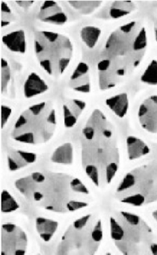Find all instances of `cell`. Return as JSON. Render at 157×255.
Listing matches in <instances>:
<instances>
[{
  "mask_svg": "<svg viewBox=\"0 0 157 255\" xmlns=\"http://www.w3.org/2000/svg\"><path fill=\"white\" fill-rule=\"evenodd\" d=\"M68 3L76 11L84 15L92 14L100 8L102 1H70Z\"/></svg>",
  "mask_w": 157,
  "mask_h": 255,
  "instance_id": "cell-24",
  "label": "cell"
},
{
  "mask_svg": "<svg viewBox=\"0 0 157 255\" xmlns=\"http://www.w3.org/2000/svg\"><path fill=\"white\" fill-rule=\"evenodd\" d=\"M15 186L16 189L27 198H33V195L37 190L38 183L33 180L31 175H29L16 180Z\"/></svg>",
  "mask_w": 157,
  "mask_h": 255,
  "instance_id": "cell-23",
  "label": "cell"
},
{
  "mask_svg": "<svg viewBox=\"0 0 157 255\" xmlns=\"http://www.w3.org/2000/svg\"><path fill=\"white\" fill-rule=\"evenodd\" d=\"M19 208V204L9 192L4 190L1 194V210L2 213H11Z\"/></svg>",
  "mask_w": 157,
  "mask_h": 255,
  "instance_id": "cell-26",
  "label": "cell"
},
{
  "mask_svg": "<svg viewBox=\"0 0 157 255\" xmlns=\"http://www.w3.org/2000/svg\"><path fill=\"white\" fill-rule=\"evenodd\" d=\"M142 83L151 86L157 85V61L153 60L141 77Z\"/></svg>",
  "mask_w": 157,
  "mask_h": 255,
  "instance_id": "cell-25",
  "label": "cell"
},
{
  "mask_svg": "<svg viewBox=\"0 0 157 255\" xmlns=\"http://www.w3.org/2000/svg\"><path fill=\"white\" fill-rule=\"evenodd\" d=\"M56 125L52 102L34 104L19 116L12 129L11 138L24 144H43L52 138Z\"/></svg>",
  "mask_w": 157,
  "mask_h": 255,
  "instance_id": "cell-3",
  "label": "cell"
},
{
  "mask_svg": "<svg viewBox=\"0 0 157 255\" xmlns=\"http://www.w3.org/2000/svg\"><path fill=\"white\" fill-rule=\"evenodd\" d=\"M33 180L37 183H42L46 180V176L40 172H34L31 174Z\"/></svg>",
  "mask_w": 157,
  "mask_h": 255,
  "instance_id": "cell-32",
  "label": "cell"
},
{
  "mask_svg": "<svg viewBox=\"0 0 157 255\" xmlns=\"http://www.w3.org/2000/svg\"><path fill=\"white\" fill-rule=\"evenodd\" d=\"M120 153L113 125L95 110L82 129V164L95 186L109 184L119 168Z\"/></svg>",
  "mask_w": 157,
  "mask_h": 255,
  "instance_id": "cell-1",
  "label": "cell"
},
{
  "mask_svg": "<svg viewBox=\"0 0 157 255\" xmlns=\"http://www.w3.org/2000/svg\"><path fill=\"white\" fill-rule=\"evenodd\" d=\"M86 107V104L80 100H68L63 105L64 126L71 128L76 125L79 116Z\"/></svg>",
  "mask_w": 157,
  "mask_h": 255,
  "instance_id": "cell-13",
  "label": "cell"
},
{
  "mask_svg": "<svg viewBox=\"0 0 157 255\" xmlns=\"http://www.w3.org/2000/svg\"><path fill=\"white\" fill-rule=\"evenodd\" d=\"M115 219L122 228L115 246L124 255H157V241L153 230L137 215L121 212Z\"/></svg>",
  "mask_w": 157,
  "mask_h": 255,
  "instance_id": "cell-5",
  "label": "cell"
},
{
  "mask_svg": "<svg viewBox=\"0 0 157 255\" xmlns=\"http://www.w3.org/2000/svg\"><path fill=\"white\" fill-rule=\"evenodd\" d=\"M148 45L145 27L133 21L111 33L105 45V59L110 61L118 75L125 80L142 62Z\"/></svg>",
  "mask_w": 157,
  "mask_h": 255,
  "instance_id": "cell-2",
  "label": "cell"
},
{
  "mask_svg": "<svg viewBox=\"0 0 157 255\" xmlns=\"http://www.w3.org/2000/svg\"><path fill=\"white\" fill-rule=\"evenodd\" d=\"M11 109L7 106L2 105L1 107V127L4 128V125L7 124L10 115H11Z\"/></svg>",
  "mask_w": 157,
  "mask_h": 255,
  "instance_id": "cell-31",
  "label": "cell"
},
{
  "mask_svg": "<svg viewBox=\"0 0 157 255\" xmlns=\"http://www.w3.org/2000/svg\"><path fill=\"white\" fill-rule=\"evenodd\" d=\"M36 228L42 240L49 242L58 228V222L46 218L36 219Z\"/></svg>",
  "mask_w": 157,
  "mask_h": 255,
  "instance_id": "cell-19",
  "label": "cell"
},
{
  "mask_svg": "<svg viewBox=\"0 0 157 255\" xmlns=\"http://www.w3.org/2000/svg\"><path fill=\"white\" fill-rule=\"evenodd\" d=\"M48 89L49 87L46 82L36 73L32 72L28 75L24 83V96L25 98H34L47 92Z\"/></svg>",
  "mask_w": 157,
  "mask_h": 255,
  "instance_id": "cell-14",
  "label": "cell"
},
{
  "mask_svg": "<svg viewBox=\"0 0 157 255\" xmlns=\"http://www.w3.org/2000/svg\"><path fill=\"white\" fill-rule=\"evenodd\" d=\"M100 219H90L81 229L73 225L66 231L58 247L56 255H94L103 240Z\"/></svg>",
  "mask_w": 157,
  "mask_h": 255,
  "instance_id": "cell-7",
  "label": "cell"
},
{
  "mask_svg": "<svg viewBox=\"0 0 157 255\" xmlns=\"http://www.w3.org/2000/svg\"><path fill=\"white\" fill-rule=\"evenodd\" d=\"M100 35H101V30L100 28L95 27V26H85L82 28L80 32L81 39L90 49L95 47Z\"/></svg>",
  "mask_w": 157,
  "mask_h": 255,
  "instance_id": "cell-22",
  "label": "cell"
},
{
  "mask_svg": "<svg viewBox=\"0 0 157 255\" xmlns=\"http://www.w3.org/2000/svg\"><path fill=\"white\" fill-rule=\"evenodd\" d=\"M88 202L82 201H71L67 203V210L70 212L76 211L80 209L88 207Z\"/></svg>",
  "mask_w": 157,
  "mask_h": 255,
  "instance_id": "cell-30",
  "label": "cell"
},
{
  "mask_svg": "<svg viewBox=\"0 0 157 255\" xmlns=\"http://www.w3.org/2000/svg\"><path fill=\"white\" fill-rule=\"evenodd\" d=\"M27 248L25 233L14 224L1 227V255H25Z\"/></svg>",
  "mask_w": 157,
  "mask_h": 255,
  "instance_id": "cell-8",
  "label": "cell"
},
{
  "mask_svg": "<svg viewBox=\"0 0 157 255\" xmlns=\"http://www.w3.org/2000/svg\"><path fill=\"white\" fill-rule=\"evenodd\" d=\"M2 43L10 51L24 54L26 50V40L23 30L10 32L2 37Z\"/></svg>",
  "mask_w": 157,
  "mask_h": 255,
  "instance_id": "cell-15",
  "label": "cell"
},
{
  "mask_svg": "<svg viewBox=\"0 0 157 255\" xmlns=\"http://www.w3.org/2000/svg\"><path fill=\"white\" fill-rule=\"evenodd\" d=\"M154 32H155L156 41H157V20L154 25Z\"/></svg>",
  "mask_w": 157,
  "mask_h": 255,
  "instance_id": "cell-34",
  "label": "cell"
},
{
  "mask_svg": "<svg viewBox=\"0 0 157 255\" xmlns=\"http://www.w3.org/2000/svg\"><path fill=\"white\" fill-rule=\"evenodd\" d=\"M121 202L141 207L157 201V160L126 174L117 189Z\"/></svg>",
  "mask_w": 157,
  "mask_h": 255,
  "instance_id": "cell-6",
  "label": "cell"
},
{
  "mask_svg": "<svg viewBox=\"0 0 157 255\" xmlns=\"http://www.w3.org/2000/svg\"><path fill=\"white\" fill-rule=\"evenodd\" d=\"M153 216H154V219H155V220L157 222V210L153 213Z\"/></svg>",
  "mask_w": 157,
  "mask_h": 255,
  "instance_id": "cell-35",
  "label": "cell"
},
{
  "mask_svg": "<svg viewBox=\"0 0 157 255\" xmlns=\"http://www.w3.org/2000/svg\"><path fill=\"white\" fill-rule=\"evenodd\" d=\"M127 153L130 160L139 159L150 153V148L145 141L137 137L129 136L127 139Z\"/></svg>",
  "mask_w": 157,
  "mask_h": 255,
  "instance_id": "cell-17",
  "label": "cell"
},
{
  "mask_svg": "<svg viewBox=\"0 0 157 255\" xmlns=\"http://www.w3.org/2000/svg\"><path fill=\"white\" fill-rule=\"evenodd\" d=\"M69 86L75 92L81 93L91 92L89 67L86 63L80 62L77 65L69 80Z\"/></svg>",
  "mask_w": 157,
  "mask_h": 255,
  "instance_id": "cell-12",
  "label": "cell"
},
{
  "mask_svg": "<svg viewBox=\"0 0 157 255\" xmlns=\"http://www.w3.org/2000/svg\"><path fill=\"white\" fill-rule=\"evenodd\" d=\"M107 107L118 117L124 118L129 110V99L127 94L122 93L108 98L106 101Z\"/></svg>",
  "mask_w": 157,
  "mask_h": 255,
  "instance_id": "cell-18",
  "label": "cell"
},
{
  "mask_svg": "<svg viewBox=\"0 0 157 255\" xmlns=\"http://www.w3.org/2000/svg\"><path fill=\"white\" fill-rule=\"evenodd\" d=\"M37 159L35 153L22 150H13L7 156V163L10 171H16L27 166L28 164L34 163Z\"/></svg>",
  "mask_w": 157,
  "mask_h": 255,
  "instance_id": "cell-16",
  "label": "cell"
},
{
  "mask_svg": "<svg viewBox=\"0 0 157 255\" xmlns=\"http://www.w3.org/2000/svg\"><path fill=\"white\" fill-rule=\"evenodd\" d=\"M38 19L44 23L63 25L67 21V16L57 2L45 1L40 6Z\"/></svg>",
  "mask_w": 157,
  "mask_h": 255,
  "instance_id": "cell-11",
  "label": "cell"
},
{
  "mask_svg": "<svg viewBox=\"0 0 157 255\" xmlns=\"http://www.w3.org/2000/svg\"><path fill=\"white\" fill-rule=\"evenodd\" d=\"M99 71V86L100 90L106 91L123 83V80L115 68L110 65V61L103 59L97 65Z\"/></svg>",
  "mask_w": 157,
  "mask_h": 255,
  "instance_id": "cell-10",
  "label": "cell"
},
{
  "mask_svg": "<svg viewBox=\"0 0 157 255\" xmlns=\"http://www.w3.org/2000/svg\"><path fill=\"white\" fill-rule=\"evenodd\" d=\"M70 188L73 192L81 195H89V191L79 179L73 178L70 181Z\"/></svg>",
  "mask_w": 157,
  "mask_h": 255,
  "instance_id": "cell-29",
  "label": "cell"
},
{
  "mask_svg": "<svg viewBox=\"0 0 157 255\" xmlns=\"http://www.w3.org/2000/svg\"><path fill=\"white\" fill-rule=\"evenodd\" d=\"M139 123L151 133H157V95L147 98L138 112Z\"/></svg>",
  "mask_w": 157,
  "mask_h": 255,
  "instance_id": "cell-9",
  "label": "cell"
},
{
  "mask_svg": "<svg viewBox=\"0 0 157 255\" xmlns=\"http://www.w3.org/2000/svg\"><path fill=\"white\" fill-rule=\"evenodd\" d=\"M34 2L33 1H16V3L18 4L19 7H22V8H25V9H27V8L31 7L34 4Z\"/></svg>",
  "mask_w": 157,
  "mask_h": 255,
  "instance_id": "cell-33",
  "label": "cell"
},
{
  "mask_svg": "<svg viewBox=\"0 0 157 255\" xmlns=\"http://www.w3.org/2000/svg\"><path fill=\"white\" fill-rule=\"evenodd\" d=\"M1 26L4 27L9 25L13 19L11 10L9 8L8 5L6 2H1Z\"/></svg>",
  "mask_w": 157,
  "mask_h": 255,
  "instance_id": "cell-28",
  "label": "cell"
},
{
  "mask_svg": "<svg viewBox=\"0 0 157 255\" xmlns=\"http://www.w3.org/2000/svg\"><path fill=\"white\" fill-rule=\"evenodd\" d=\"M136 8V4L131 1H115L111 5L109 14L113 19H120L131 14Z\"/></svg>",
  "mask_w": 157,
  "mask_h": 255,
  "instance_id": "cell-20",
  "label": "cell"
},
{
  "mask_svg": "<svg viewBox=\"0 0 157 255\" xmlns=\"http://www.w3.org/2000/svg\"><path fill=\"white\" fill-rule=\"evenodd\" d=\"M106 255H112V254L110 253H107Z\"/></svg>",
  "mask_w": 157,
  "mask_h": 255,
  "instance_id": "cell-36",
  "label": "cell"
},
{
  "mask_svg": "<svg viewBox=\"0 0 157 255\" xmlns=\"http://www.w3.org/2000/svg\"><path fill=\"white\" fill-rule=\"evenodd\" d=\"M10 79V67L4 59H1V90L4 94L7 90Z\"/></svg>",
  "mask_w": 157,
  "mask_h": 255,
  "instance_id": "cell-27",
  "label": "cell"
},
{
  "mask_svg": "<svg viewBox=\"0 0 157 255\" xmlns=\"http://www.w3.org/2000/svg\"><path fill=\"white\" fill-rule=\"evenodd\" d=\"M34 52L40 67L51 77L64 74L70 65L73 47L68 37L48 31L34 32Z\"/></svg>",
  "mask_w": 157,
  "mask_h": 255,
  "instance_id": "cell-4",
  "label": "cell"
},
{
  "mask_svg": "<svg viewBox=\"0 0 157 255\" xmlns=\"http://www.w3.org/2000/svg\"><path fill=\"white\" fill-rule=\"evenodd\" d=\"M51 159L55 163L65 164V165L71 164L73 159V146L70 143H65L59 146L52 153Z\"/></svg>",
  "mask_w": 157,
  "mask_h": 255,
  "instance_id": "cell-21",
  "label": "cell"
},
{
  "mask_svg": "<svg viewBox=\"0 0 157 255\" xmlns=\"http://www.w3.org/2000/svg\"></svg>",
  "mask_w": 157,
  "mask_h": 255,
  "instance_id": "cell-37",
  "label": "cell"
}]
</instances>
